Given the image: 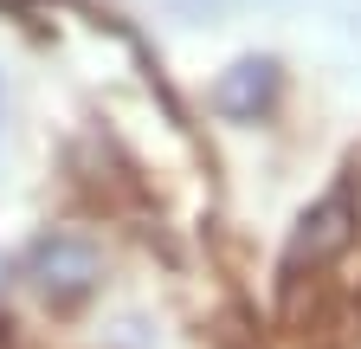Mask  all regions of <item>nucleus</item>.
<instances>
[{
    "label": "nucleus",
    "mask_w": 361,
    "mask_h": 349,
    "mask_svg": "<svg viewBox=\"0 0 361 349\" xmlns=\"http://www.w3.org/2000/svg\"><path fill=\"white\" fill-rule=\"evenodd\" d=\"M271 97H278V65H271V59H239L233 71L213 84V104H219L226 117H239V123L264 117Z\"/></svg>",
    "instance_id": "nucleus-3"
},
{
    "label": "nucleus",
    "mask_w": 361,
    "mask_h": 349,
    "mask_svg": "<svg viewBox=\"0 0 361 349\" xmlns=\"http://www.w3.org/2000/svg\"><path fill=\"white\" fill-rule=\"evenodd\" d=\"M355 227H361L355 182H336V188H329V194L297 220V233H290V246H284V278L297 285L303 272H323L329 259H342L348 239H355Z\"/></svg>",
    "instance_id": "nucleus-1"
},
{
    "label": "nucleus",
    "mask_w": 361,
    "mask_h": 349,
    "mask_svg": "<svg viewBox=\"0 0 361 349\" xmlns=\"http://www.w3.org/2000/svg\"><path fill=\"white\" fill-rule=\"evenodd\" d=\"M32 278H39L45 297L71 304V297H84L90 285H97V252H90L84 239H71V233H52V239L32 246Z\"/></svg>",
    "instance_id": "nucleus-2"
}]
</instances>
